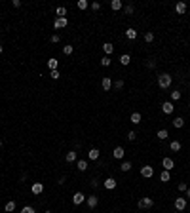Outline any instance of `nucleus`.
I'll return each mask as SVG.
<instances>
[{
    "label": "nucleus",
    "mask_w": 190,
    "mask_h": 213,
    "mask_svg": "<svg viewBox=\"0 0 190 213\" xmlns=\"http://www.w3.org/2000/svg\"><path fill=\"white\" fill-rule=\"evenodd\" d=\"M0 34H2V29H0Z\"/></svg>",
    "instance_id": "obj_50"
},
{
    "label": "nucleus",
    "mask_w": 190,
    "mask_h": 213,
    "mask_svg": "<svg viewBox=\"0 0 190 213\" xmlns=\"http://www.w3.org/2000/svg\"><path fill=\"white\" fill-rule=\"evenodd\" d=\"M2 51H4V46H2V44H0V53H2Z\"/></svg>",
    "instance_id": "obj_47"
},
{
    "label": "nucleus",
    "mask_w": 190,
    "mask_h": 213,
    "mask_svg": "<svg viewBox=\"0 0 190 213\" xmlns=\"http://www.w3.org/2000/svg\"><path fill=\"white\" fill-rule=\"evenodd\" d=\"M141 175L145 179H150L154 175V168H152V166H143V168H141Z\"/></svg>",
    "instance_id": "obj_4"
},
{
    "label": "nucleus",
    "mask_w": 190,
    "mask_h": 213,
    "mask_svg": "<svg viewBox=\"0 0 190 213\" xmlns=\"http://www.w3.org/2000/svg\"><path fill=\"white\" fill-rule=\"evenodd\" d=\"M152 40H154V33H150V30L145 33V42H152Z\"/></svg>",
    "instance_id": "obj_34"
},
{
    "label": "nucleus",
    "mask_w": 190,
    "mask_h": 213,
    "mask_svg": "<svg viewBox=\"0 0 190 213\" xmlns=\"http://www.w3.org/2000/svg\"><path fill=\"white\" fill-rule=\"evenodd\" d=\"M169 179H171V173H169V171H166V169H163L162 173H160V181H162V183H167Z\"/></svg>",
    "instance_id": "obj_21"
},
{
    "label": "nucleus",
    "mask_w": 190,
    "mask_h": 213,
    "mask_svg": "<svg viewBox=\"0 0 190 213\" xmlns=\"http://www.w3.org/2000/svg\"><path fill=\"white\" fill-rule=\"evenodd\" d=\"M30 192H33V194H42L44 192V185L42 183H33V186H30Z\"/></svg>",
    "instance_id": "obj_9"
},
{
    "label": "nucleus",
    "mask_w": 190,
    "mask_h": 213,
    "mask_svg": "<svg viewBox=\"0 0 190 213\" xmlns=\"http://www.w3.org/2000/svg\"><path fill=\"white\" fill-rule=\"evenodd\" d=\"M59 40H61V38H59V34H53V36H51V42H53V44H57Z\"/></svg>",
    "instance_id": "obj_45"
},
{
    "label": "nucleus",
    "mask_w": 190,
    "mask_h": 213,
    "mask_svg": "<svg viewBox=\"0 0 190 213\" xmlns=\"http://www.w3.org/2000/svg\"><path fill=\"white\" fill-rule=\"evenodd\" d=\"M188 108H190V105H188Z\"/></svg>",
    "instance_id": "obj_51"
},
{
    "label": "nucleus",
    "mask_w": 190,
    "mask_h": 213,
    "mask_svg": "<svg viewBox=\"0 0 190 213\" xmlns=\"http://www.w3.org/2000/svg\"><path fill=\"white\" fill-rule=\"evenodd\" d=\"M173 111H175V105H173L171 101L162 103V112H163V114H173Z\"/></svg>",
    "instance_id": "obj_5"
},
{
    "label": "nucleus",
    "mask_w": 190,
    "mask_h": 213,
    "mask_svg": "<svg viewBox=\"0 0 190 213\" xmlns=\"http://www.w3.org/2000/svg\"><path fill=\"white\" fill-rule=\"evenodd\" d=\"M177 189L181 190V192H186V189H188V186H186V183H179V186H177Z\"/></svg>",
    "instance_id": "obj_42"
},
{
    "label": "nucleus",
    "mask_w": 190,
    "mask_h": 213,
    "mask_svg": "<svg viewBox=\"0 0 190 213\" xmlns=\"http://www.w3.org/2000/svg\"><path fill=\"white\" fill-rule=\"evenodd\" d=\"M173 126H175V128H183V126H184V118H181V116H177L175 120H173Z\"/></svg>",
    "instance_id": "obj_29"
},
{
    "label": "nucleus",
    "mask_w": 190,
    "mask_h": 213,
    "mask_svg": "<svg viewBox=\"0 0 190 213\" xmlns=\"http://www.w3.org/2000/svg\"><path fill=\"white\" fill-rule=\"evenodd\" d=\"M171 82H173V76L167 74V72H163V74L158 76V86H160L162 90H167V88L171 86Z\"/></svg>",
    "instance_id": "obj_1"
},
{
    "label": "nucleus",
    "mask_w": 190,
    "mask_h": 213,
    "mask_svg": "<svg viewBox=\"0 0 190 213\" xmlns=\"http://www.w3.org/2000/svg\"><path fill=\"white\" fill-rule=\"evenodd\" d=\"M99 154H101V152H99L97 148H91L89 152H88V158H89V160H97V158H99Z\"/></svg>",
    "instance_id": "obj_22"
},
{
    "label": "nucleus",
    "mask_w": 190,
    "mask_h": 213,
    "mask_svg": "<svg viewBox=\"0 0 190 213\" xmlns=\"http://www.w3.org/2000/svg\"><path fill=\"white\" fill-rule=\"evenodd\" d=\"M181 99V91H171V101H179Z\"/></svg>",
    "instance_id": "obj_37"
},
{
    "label": "nucleus",
    "mask_w": 190,
    "mask_h": 213,
    "mask_svg": "<svg viewBox=\"0 0 190 213\" xmlns=\"http://www.w3.org/2000/svg\"><path fill=\"white\" fill-rule=\"evenodd\" d=\"M86 198H88V196H84L82 192H74V196H72V204H74V206H80V204H84V202H86Z\"/></svg>",
    "instance_id": "obj_7"
},
{
    "label": "nucleus",
    "mask_w": 190,
    "mask_h": 213,
    "mask_svg": "<svg viewBox=\"0 0 190 213\" xmlns=\"http://www.w3.org/2000/svg\"><path fill=\"white\" fill-rule=\"evenodd\" d=\"M44 213H51V211H44Z\"/></svg>",
    "instance_id": "obj_49"
},
{
    "label": "nucleus",
    "mask_w": 190,
    "mask_h": 213,
    "mask_svg": "<svg viewBox=\"0 0 190 213\" xmlns=\"http://www.w3.org/2000/svg\"><path fill=\"white\" fill-rule=\"evenodd\" d=\"M21 213H36V211H34V207H33V206H25L23 209H21Z\"/></svg>",
    "instance_id": "obj_35"
},
{
    "label": "nucleus",
    "mask_w": 190,
    "mask_h": 213,
    "mask_svg": "<svg viewBox=\"0 0 190 213\" xmlns=\"http://www.w3.org/2000/svg\"><path fill=\"white\" fill-rule=\"evenodd\" d=\"M162 166H163V169H166V171H171L173 168H175V162H173L171 158H163L162 160Z\"/></svg>",
    "instance_id": "obj_8"
},
{
    "label": "nucleus",
    "mask_w": 190,
    "mask_h": 213,
    "mask_svg": "<svg viewBox=\"0 0 190 213\" xmlns=\"http://www.w3.org/2000/svg\"><path fill=\"white\" fill-rule=\"evenodd\" d=\"M131 168H133V166H131V162H129V160H126V162H122V166H120V169L124 171V173H126V171H129Z\"/></svg>",
    "instance_id": "obj_25"
},
{
    "label": "nucleus",
    "mask_w": 190,
    "mask_h": 213,
    "mask_svg": "<svg viewBox=\"0 0 190 213\" xmlns=\"http://www.w3.org/2000/svg\"><path fill=\"white\" fill-rule=\"evenodd\" d=\"M2 145H4V141H2V139H0V147H2Z\"/></svg>",
    "instance_id": "obj_48"
},
{
    "label": "nucleus",
    "mask_w": 190,
    "mask_h": 213,
    "mask_svg": "<svg viewBox=\"0 0 190 213\" xmlns=\"http://www.w3.org/2000/svg\"><path fill=\"white\" fill-rule=\"evenodd\" d=\"M4 209H6L8 213H12V211L15 209V202H13V200H10V202H6V207H4Z\"/></svg>",
    "instance_id": "obj_31"
},
{
    "label": "nucleus",
    "mask_w": 190,
    "mask_h": 213,
    "mask_svg": "<svg viewBox=\"0 0 190 213\" xmlns=\"http://www.w3.org/2000/svg\"><path fill=\"white\" fill-rule=\"evenodd\" d=\"M65 162H69V164L76 162V152H74V150H69V152L65 154Z\"/></svg>",
    "instance_id": "obj_16"
},
{
    "label": "nucleus",
    "mask_w": 190,
    "mask_h": 213,
    "mask_svg": "<svg viewBox=\"0 0 190 213\" xmlns=\"http://www.w3.org/2000/svg\"><path fill=\"white\" fill-rule=\"evenodd\" d=\"M72 51H74L72 46H63V53L65 55H72Z\"/></svg>",
    "instance_id": "obj_32"
},
{
    "label": "nucleus",
    "mask_w": 190,
    "mask_h": 213,
    "mask_svg": "<svg viewBox=\"0 0 190 213\" xmlns=\"http://www.w3.org/2000/svg\"><path fill=\"white\" fill-rule=\"evenodd\" d=\"M101 86H103V90H105V91H109L110 88H112V80H110V76H103Z\"/></svg>",
    "instance_id": "obj_10"
},
{
    "label": "nucleus",
    "mask_w": 190,
    "mask_h": 213,
    "mask_svg": "<svg viewBox=\"0 0 190 213\" xmlns=\"http://www.w3.org/2000/svg\"><path fill=\"white\" fill-rule=\"evenodd\" d=\"M103 51L106 53V57H110L112 51H114V46H112L110 42H105V44H103Z\"/></svg>",
    "instance_id": "obj_15"
},
{
    "label": "nucleus",
    "mask_w": 190,
    "mask_h": 213,
    "mask_svg": "<svg viewBox=\"0 0 190 213\" xmlns=\"http://www.w3.org/2000/svg\"><path fill=\"white\" fill-rule=\"evenodd\" d=\"M126 38L127 40H135L137 38V30L135 29H126Z\"/></svg>",
    "instance_id": "obj_18"
},
{
    "label": "nucleus",
    "mask_w": 190,
    "mask_h": 213,
    "mask_svg": "<svg viewBox=\"0 0 190 213\" xmlns=\"http://www.w3.org/2000/svg\"><path fill=\"white\" fill-rule=\"evenodd\" d=\"M186 198H190V186L186 189Z\"/></svg>",
    "instance_id": "obj_46"
},
{
    "label": "nucleus",
    "mask_w": 190,
    "mask_h": 213,
    "mask_svg": "<svg viewBox=\"0 0 190 213\" xmlns=\"http://www.w3.org/2000/svg\"><path fill=\"white\" fill-rule=\"evenodd\" d=\"M120 63L124 65V67H126V65H129V63H131V57L127 55V53H124V55H120Z\"/></svg>",
    "instance_id": "obj_24"
},
{
    "label": "nucleus",
    "mask_w": 190,
    "mask_h": 213,
    "mask_svg": "<svg viewBox=\"0 0 190 213\" xmlns=\"http://www.w3.org/2000/svg\"><path fill=\"white\" fill-rule=\"evenodd\" d=\"M129 120H131V124H141V112H133Z\"/></svg>",
    "instance_id": "obj_23"
},
{
    "label": "nucleus",
    "mask_w": 190,
    "mask_h": 213,
    "mask_svg": "<svg viewBox=\"0 0 190 213\" xmlns=\"http://www.w3.org/2000/svg\"><path fill=\"white\" fill-rule=\"evenodd\" d=\"M112 86H114L116 90H122V88H124V80H116V82H112Z\"/></svg>",
    "instance_id": "obj_36"
},
{
    "label": "nucleus",
    "mask_w": 190,
    "mask_h": 213,
    "mask_svg": "<svg viewBox=\"0 0 190 213\" xmlns=\"http://www.w3.org/2000/svg\"><path fill=\"white\" fill-rule=\"evenodd\" d=\"M76 168H78L80 171H86V169H88V162H86V160H78V164H76Z\"/></svg>",
    "instance_id": "obj_27"
},
{
    "label": "nucleus",
    "mask_w": 190,
    "mask_h": 213,
    "mask_svg": "<svg viewBox=\"0 0 190 213\" xmlns=\"http://www.w3.org/2000/svg\"><path fill=\"white\" fill-rule=\"evenodd\" d=\"M110 8L114 10V12H118V10H122V2H120V0H112V2H110Z\"/></svg>",
    "instance_id": "obj_26"
},
{
    "label": "nucleus",
    "mask_w": 190,
    "mask_h": 213,
    "mask_svg": "<svg viewBox=\"0 0 190 213\" xmlns=\"http://www.w3.org/2000/svg\"><path fill=\"white\" fill-rule=\"evenodd\" d=\"M112 156H114V158H118V160H122V158L126 156V150L122 148V147H116L114 150H112Z\"/></svg>",
    "instance_id": "obj_12"
},
{
    "label": "nucleus",
    "mask_w": 190,
    "mask_h": 213,
    "mask_svg": "<svg viewBox=\"0 0 190 213\" xmlns=\"http://www.w3.org/2000/svg\"><path fill=\"white\" fill-rule=\"evenodd\" d=\"M156 137L160 139V141H166V139L169 137V133H167V129H160V131L156 133Z\"/></svg>",
    "instance_id": "obj_20"
},
{
    "label": "nucleus",
    "mask_w": 190,
    "mask_h": 213,
    "mask_svg": "<svg viewBox=\"0 0 190 213\" xmlns=\"http://www.w3.org/2000/svg\"><path fill=\"white\" fill-rule=\"evenodd\" d=\"M175 12H177L179 15H184V13H186V2H177Z\"/></svg>",
    "instance_id": "obj_14"
},
{
    "label": "nucleus",
    "mask_w": 190,
    "mask_h": 213,
    "mask_svg": "<svg viewBox=\"0 0 190 213\" xmlns=\"http://www.w3.org/2000/svg\"><path fill=\"white\" fill-rule=\"evenodd\" d=\"M67 25H69V19H67V17H55L53 29H65Z\"/></svg>",
    "instance_id": "obj_3"
},
{
    "label": "nucleus",
    "mask_w": 190,
    "mask_h": 213,
    "mask_svg": "<svg viewBox=\"0 0 190 213\" xmlns=\"http://www.w3.org/2000/svg\"><path fill=\"white\" fill-rule=\"evenodd\" d=\"M126 13H127V15L133 13V6H131V4H127V6H126Z\"/></svg>",
    "instance_id": "obj_43"
},
{
    "label": "nucleus",
    "mask_w": 190,
    "mask_h": 213,
    "mask_svg": "<svg viewBox=\"0 0 190 213\" xmlns=\"http://www.w3.org/2000/svg\"><path fill=\"white\" fill-rule=\"evenodd\" d=\"M169 148H171L173 152H179V150H181V143H179V141H171V145H169Z\"/></svg>",
    "instance_id": "obj_28"
},
{
    "label": "nucleus",
    "mask_w": 190,
    "mask_h": 213,
    "mask_svg": "<svg viewBox=\"0 0 190 213\" xmlns=\"http://www.w3.org/2000/svg\"><path fill=\"white\" fill-rule=\"evenodd\" d=\"M76 8H78V10H88L89 2H88V0H78V2H76Z\"/></svg>",
    "instance_id": "obj_19"
},
{
    "label": "nucleus",
    "mask_w": 190,
    "mask_h": 213,
    "mask_svg": "<svg viewBox=\"0 0 190 213\" xmlns=\"http://www.w3.org/2000/svg\"><path fill=\"white\" fill-rule=\"evenodd\" d=\"M116 185H118V183H116V179H114V177H109V179L103 181V186H105L106 190H114V189H116Z\"/></svg>",
    "instance_id": "obj_6"
},
{
    "label": "nucleus",
    "mask_w": 190,
    "mask_h": 213,
    "mask_svg": "<svg viewBox=\"0 0 190 213\" xmlns=\"http://www.w3.org/2000/svg\"><path fill=\"white\" fill-rule=\"evenodd\" d=\"M57 65H59V61L55 59V57H50V61H48V69H50V71H57Z\"/></svg>",
    "instance_id": "obj_17"
},
{
    "label": "nucleus",
    "mask_w": 190,
    "mask_h": 213,
    "mask_svg": "<svg viewBox=\"0 0 190 213\" xmlns=\"http://www.w3.org/2000/svg\"><path fill=\"white\" fill-rule=\"evenodd\" d=\"M127 139H129V141H135V139H137V133H135V131H127Z\"/></svg>",
    "instance_id": "obj_39"
},
{
    "label": "nucleus",
    "mask_w": 190,
    "mask_h": 213,
    "mask_svg": "<svg viewBox=\"0 0 190 213\" xmlns=\"http://www.w3.org/2000/svg\"><path fill=\"white\" fill-rule=\"evenodd\" d=\"M89 185L93 186V189H97V186L101 185V181H99V179H91V183H89Z\"/></svg>",
    "instance_id": "obj_41"
},
{
    "label": "nucleus",
    "mask_w": 190,
    "mask_h": 213,
    "mask_svg": "<svg viewBox=\"0 0 190 213\" xmlns=\"http://www.w3.org/2000/svg\"><path fill=\"white\" fill-rule=\"evenodd\" d=\"M55 13H57V17H67V8L59 6L57 10H55Z\"/></svg>",
    "instance_id": "obj_30"
},
{
    "label": "nucleus",
    "mask_w": 190,
    "mask_h": 213,
    "mask_svg": "<svg viewBox=\"0 0 190 213\" xmlns=\"http://www.w3.org/2000/svg\"><path fill=\"white\" fill-rule=\"evenodd\" d=\"M50 76L53 80H57V78H61V74H59V71H50Z\"/></svg>",
    "instance_id": "obj_38"
},
{
    "label": "nucleus",
    "mask_w": 190,
    "mask_h": 213,
    "mask_svg": "<svg viewBox=\"0 0 190 213\" xmlns=\"http://www.w3.org/2000/svg\"><path fill=\"white\" fill-rule=\"evenodd\" d=\"M110 63H112V61H110V57H106V55L101 59V65H103V67H110Z\"/></svg>",
    "instance_id": "obj_33"
},
{
    "label": "nucleus",
    "mask_w": 190,
    "mask_h": 213,
    "mask_svg": "<svg viewBox=\"0 0 190 213\" xmlns=\"http://www.w3.org/2000/svg\"><path fill=\"white\" fill-rule=\"evenodd\" d=\"M12 6H13V8H21V0H13Z\"/></svg>",
    "instance_id": "obj_44"
},
{
    "label": "nucleus",
    "mask_w": 190,
    "mask_h": 213,
    "mask_svg": "<svg viewBox=\"0 0 190 213\" xmlns=\"http://www.w3.org/2000/svg\"><path fill=\"white\" fill-rule=\"evenodd\" d=\"M141 207V209H150V207L154 206V200L152 198H148V196H145V198H141L139 200V204H137Z\"/></svg>",
    "instance_id": "obj_2"
},
{
    "label": "nucleus",
    "mask_w": 190,
    "mask_h": 213,
    "mask_svg": "<svg viewBox=\"0 0 190 213\" xmlns=\"http://www.w3.org/2000/svg\"><path fill=\"white\" fill-rule=\"evenodd\" d=\"M89 6H91V10H93V12H97V10H101V4H99V2H91Z\"/></svg>",
    "instance_id": "obj_40"
},
{
    "label": "nucleus",
    "mask_w": 190,
    "mask_h": 213,
    "mask_svg": "<svg viewBox=\"0 0 190 213\" xmlns=\"http://www.w3.org/2000/svg\"><path fill=\"white\" fill-rule=\"evenodd\" d=\"M86 202H88V206L91 207V209H93V207L99 204V198H97L95 194H91V196H88V198H86Z\"/></svg>",
    "instance_id": "obj_13"
},
{
    "label": "nucleus",
    "mask_w": 190,
    "mask_h": 213,
    "mask_svg": "<svg viewBox=\"0 0 190 213\" xmlns=\"http://www.w3.org/2000/svg\"><path fill=\"white\" fill-rule=\"evenodd\" d=\"M184 207H186V198H175V209L183 211Z\"/></svg>",
    "instance_id": "obj_11"
}]
</instances>
